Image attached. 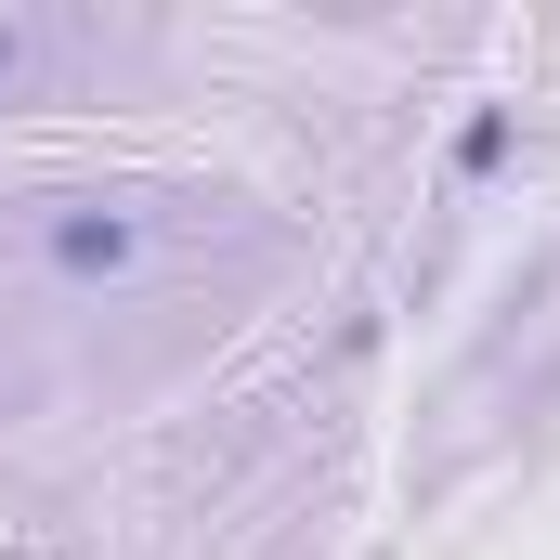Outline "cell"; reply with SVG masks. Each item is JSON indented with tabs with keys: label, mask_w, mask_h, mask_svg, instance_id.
I'll return each mask as SVG.
<instances>
[{
	"label": "cell",
	"mask_w": 560,
	"mask_h": 560,
	"mask_svg": "<svg viewBox=\"0 0 560 560\" xmlns=\"http://www.w3.org/2000/svg\"><path fill=\"white\" fill-rule=\"evenodd\" d=\"M52 248H66L79 275H118V261H131V248H143V222H118V209H79V222H66Z\"/></svg>",
	"instance_id": "cell-1"
}]
</instances>
